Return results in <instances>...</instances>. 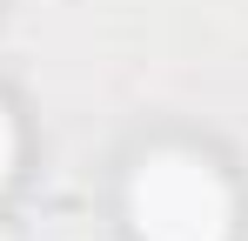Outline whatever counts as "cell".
<instances>
[{"instance_id":"1","label":"cell","mask_w":248,"mask_h":241,"mask_svg":"<svg viewBox=\"0 0 248 241\" xmlns=\"http://www.w3.org/2000/svg\"><path fill=\"white\" fill-rule=\"evenodd\" d=\"M127 214L148 241H221L235 221V195L215 161L188 154V148H161L134 167Z\"/></svg>"},{"instance_id":"2","label":"cell","mask_w":248,"mask_h":241,"mask_svg":"<svg viewBox=\"0 0 248 241\" xmlns=\"http://www.w3.org/2000/svg\"><path fill=\"white\" fill-rule=\"evenodd\" d=\"M7 167H14V120H7V107H0V181H7Z\"/></svg>"}]
</instances>
